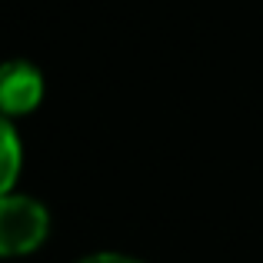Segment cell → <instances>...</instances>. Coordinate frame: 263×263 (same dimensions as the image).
I'll use <instances>...</instances> for the list:
<instances>
[{"label": "cell", "instance_id": "obj_2", "mask_svg": "<svg viewBox=\"0 0 263 263\" xmlns=\"http://www.w3.org/2000/svg\"><path fill=\"white\" fill-rule=\"evenodd\" d=\"M44 100V73L30 60H4L0 64V117L17 120L40 107Z\"/></svg>", "mask_w": 263, "mask_h": 263}, {"label": "cell", "instance_id": "obj_3", "mask_svg": "<svg viewBox=\"0 0 263 263\" xmlns=\"http://www.w3.org/2000/svg\"><path fill=\"white\" fill-rule=\"evenodd\" d=\"M20 167H24V147H20V137L13 120L0 117V197L13 193L20 180Z\"/></svg>", "mask_w": 263, "mask_h": 263}, {"label": "cell", "instance_id": "obj_4", "mask_svg": "<svg viewBox=\"0 0 263 263\" xmlns=\"http://www.w3.org/2000/svg\"><path fill=\"white\" fill-rule=\"evenodd\" d=\"M73 263H143V260L127 257V253H117V250H100V253H87V257H80Z\"/></svg>", "mask_w": 263, "mask_h": 263}, {"label": "cell", "instance_id": "obj_1", "mask_svg": "<svg viewBox=\"0 0 263 263\" xmlns=\"http://www.w3.org/2000/svg\"><path fill=\"white\" fill-rule=\"evenodd\" d=\"M50 233V213L30 193L0 197V257H27L40 250Z\"/></svg>", "mask_w": 263, "mask_h": 263}]
</instances>
